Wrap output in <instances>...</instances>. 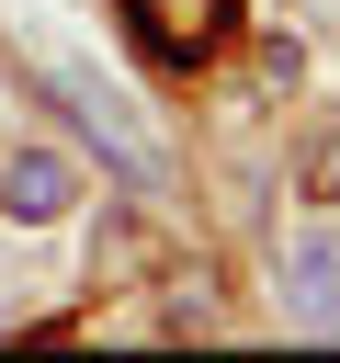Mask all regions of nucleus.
<instances>
[{
  "mask_svg": "<svg viewBox=\"0 0 340 363\" xmlns=\"http://www.w3.org/2000/svg\"><path fill=\"white\" fill-rule=\"evenodd\" d=\"M68 204H79V170L57 147H11L0 159V227H57Z\"/></svg>",
  "mask_w": 340,
  "mask_h": 363,
  "instance_id": "3",
  "label": "nucleus"
},
{
  "mask_svg": "<svg viewBox=\"0 0 340 363\" xmlns=\"http://www.w3.org/2000/svg\"><path fill=\"white\" fill-rule=\"evenodd\" d=\"M283 318L317 329V340H340V216L306 227V238L283 250Z\"/></svg>",
  "mask_w": 340,
  "mask_h": 363,
  "instance_id": "2",
  "label": "nucleus"
},
{
  "mask_svg": "<svg viewBox=\"0 0 340 363\" xmlns=\"http://www.w3.org/2000/svg\"><path fill=\"white\" fill-rule=\"evenodd\" d=\"M57 91H68V113H79V125H91V136H102V147L136 170V182H159V147L136 136V113H125V91H113V79H91V68H57Z\"/></svg>",
  "mask_w": 340,
  "mask_h": 363,
  "instance_id": "4",
  "label": "nucleus"
},
{
  "mask_svg": "<svg viewBox=\"0 0 340 363\" xmlns=\"http://www.w3.org/2000/svg\"><path fill=\"white\" fill-rule=\"evenodd\" d=\"M125 23H136V45L159 68H204L238 34V0H125Z\"/></svg>",
  "mask_w": 340,
  "mask_h": 363,
  "instance_id": "1",
  "label": "nucleus"
}]
</instances>
